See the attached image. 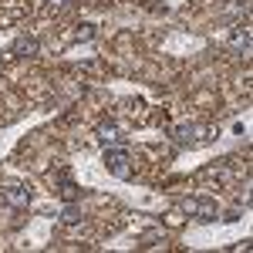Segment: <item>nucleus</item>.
Returning <instances> with one entry per match:
<instances>
[{
	"label": "nucleus",
	"mask_w": 253,
	"mask_h": 253,
	"mask_svg": "<svg viewBox=\"0 0 253 253\" xmlns=\"http://www.w3.org/2000/svg\"><path fill=\"white\" fill-rule=\"evenodd\" d=\"M61 223H64V226H75V223H81V210L75 206V203H68V206H64V213H61Z\"/></svg>",
	"instance_id": "6e6552de"
},
{
	"label": "nucleus",
	"mask_w": 253,
	"mask_h": 253,
	"mask_svg": "<svg viewBox=\"0 0 253 253\" xmlns=\"http://www.w3.org/2000/svg\"><path fill=\"white\" fill-rule=\"evenodd\" d=\"M61 199H64V203H78V199H81V189L71 182V179L61 182Z\"/></svg>",
	"instance_id": "0eeeda50"
},
{
	"label": "nucleus",
	"mask_w": 253,
	"mask_h": 253,
	"mask_svg": "<svg viewBox=\"0 0 253 253\" xmlns=\"http://www.w3.org/2000/svg\"><path fill=\"white\" fill-rule=\"evenodd\" d=\"M105 169L115 175V179H132V159L125 149H105Z\"/></svg>",
	"instance_id": "f03ea898"
},
{
	"label": "nucleus",
	"mask_w": 253,
	"mask_h": 253,
	"mask_svg": "<svg viewBox=\"0 0 253 253\" xmlns=\"http://www.w3.org/2000/svg\"><path fill=\"white\" fill-rule=\"evenodd\" d=\"M98 138H101L105 145H112V142H118V138H122V132H118L112 122H101V125H98Z\"/></svg>",
	"instance_id": "423d86ee"
},
{
	"label": "nucleus",
	"mask_w": 253,
	"mask_h": 253,
	"mask_svg": "<svg viewBox=\"0 0 253 253\" xmlns=\"http://www.w3.org/2000/svg\"><path fill=\"white\" fill-rule=\"evenodd\" d=\"M182 213H189L199 223H213L216 219V203L213 199H186L182 203Z\"/></svg>",
	"instance_id": "7ed1b4c3"
},
{
	"label": "nucleus",
	"mask_w": 253,
	"mask_h": 253,
	"mask_svg": "<svg viewBox=\"0 0 253 253\" xmlns=\"http://www.w3.org/2000/svg\"><path fill=\"white\" fill-rule=\"evenodd\" d=\"M230 41H233V47H236V51H250V31H247V27H243V31L236 27Z\"/></svg>",
	"instance_id": "1a4fd4ad"
},
{
	"label": "nucleus",
	"mask_w": 253,
	"mask_h": 253,
	"mask_svg": "<svg viewBox=\"0 0 253 253\" xmlns=\"http://www.w3.org/2000/svg\"><path fill=\"white\" fill-rule=\"evenodd\" d=\"M95 34H98V31H95V24H81V27H78V34H75V38H78V41H91Z\"/></svg>",
	"instance_id": "9d476101"
},
{
	"label": "nucleus",
	"mask_w": 253,
	"mask_h": 253,
	"mask_svg": "<svg viewBox=\"0 0 253 253\" xmlns=\"http://www.w3.org/2000/svg\"><path fill=\"white\" fill-rule=\"evenodd\" d=\"M213 138V132L206 128V125H175L172 128V142L175 145H189V149H196V145H206Z\"/></svg>",
	"instance_id": "f257e3e1"
},
{
	"label": "nucleus",
	"mask_w": 253,
	"mask_h": 253,
	"mask_svg": "<svg viewBox=\"0 0 253 253\" xmlns=\"http://www.w3.org/2000/svg\"><path fill=\"white\" fill-rule=\"evenodd\" d=\"M14 54H17V58H34V54H38V41L34 38H17L14 41Z\"/></svg>",
	"instance_id": "39448f33"
},
{
	"label": "nucleus",
	"mask_w": 253,
	"mask_h": 253,
	"mask_svg": "<svg viewBox=\"0 0 253 253\" xmlns=\"http://www.w3.org/2000/svg\"><path fill=\"white\" fill-rule=\"evenodd\" d=\"M64 3H68V0H51V10H61Z\"/></svg>",
	"instance_id": "9b49d317"
},
{
	"label": "nucleus",
	"mask_w": 253,
	"mask_h": 253,
	"mask_svg": "<svg viewBox=\"0 0 253 253\" xmlns=\"http://www.w3.org/2000/svg\"><path fill=\"white\" fill-rule=\"evenodd\" d=\"M3 196H7V203H14V206H27V203H31V189H27L24 182H3Z\"/></svg>",
	"instance_id": "20e7f679"
}]
</instances>
